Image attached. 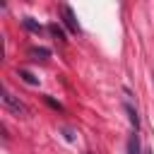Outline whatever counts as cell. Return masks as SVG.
I'll return each instance as SVG.
<instances>
[{
	"instance_id": "4",
	"label": "cell",
	"mask_w": 154,
	"mask_h": 154,
	"mask_svg": "<svg viewBox=\"0 0 154 154\" xmlns=\"http://www.w3.org/2000/svg\"><path fill=\"white\" fill-rule=\"evenodd\" d=\"M125 111H128V116H130V123H132V128L137 130V128H140V118H137V111H135L130 103H125Z\"/></svg>"
},
{
	"instance_id": "6",
	"label": "cell",
	"mask_w": 154,
	"mask_h": 154,
	"mask_svg": "<svg viewBox=\"0 0 154 154\" xmlns=\"http://www.w3.org/2000/svg\"><path fill=\"white\" fill-rule=\"evenodd\" d=\"M19 77H22L26 84H38V77H34L29 70H19Z\"/></svg>"
},
{
	"instance_id": "8",
	"label": "cell",
	"mask_w": 154,
	"mask_h": 154,
	"mask_svg": "<svg viewBox=\"0 0 154 154\" xmlns=\"http://www.w3.org/2000/svg\"><path fill=\"white\" fill-rule=\"evenodd\" d=\"M48 31H51L53 36H58V38H65V34L60 31V26H58V24H51V26H48Z\"/></svg>"
},
{
	"instance_id": "3",
	"label": "cell",
	"mask_w": 154,
	"mask_h": 154,
	"mask_svg": "<svg viewBox=\"0 0 154 154\" xmlns=\"http://www.w3.org/2000/svg\"><path fill=\"white\" fill-rule=\"evenodd\" d=\"M128 154H140V137L137 135H130V140H128Z\"/></svg>"
},
{
	"instance_id": "7",
	"label": "cell",
	"mask_w": 154,
	"mask_h": 154,
	"mask_svg": "<svg viewBox=\"0 0 154 154\" xmlns=\"http://www.w3.org/2000/svg\"><path fill=\"white\" fill-rule=\"evenodd\" d=\"M29 55H34V58L38 60V58H48V55H51V51H48V48H31V51H29Z\"/></svg>"
},
{
	"instance_id": "9",
	"label": "cell",
	"mask_w": 154,
	"mask_h": 154,
	"mask_svg": "<svg viewBox=\"0 0 154 154\" xmlns=\"http://www.w3.org/2000/svg\"><path fill=\"white\" fill-rule=\"evenodd\" d=\"M144 154H152V152H144Z\"/></svg>"
},
{
	"instance_id": "2",
	"label": "cell",
	"mask_w": 154,
	"mask_h": 154,
	"mask_svg": "<svg viewBox=\"0 0 154 154\" xmlns=\"http://www.w3.org/2000/svg\"><path fill=\"white\" fill-rule=\"evenodd\" d=\"M63 22H65V26L72 31V34H79V24H77V19H75V12H72V7L70 5H63Z\"/></svg>"
},
{
	"instance_id": "5",
	"label": "cell",
	"mask_w": 154,
	"mask_h": 154,
	"mask_svg": "<svg viewBox=\"0 0 154 154\" xmlns=\"http://www.w3.org/2000/svg\"><path fill=\"white\" fill-rule=\"evenodd\" d=\"M22 24H24L29 31H41V24H38L36 19H31V17H24V19H22Z\"/></svg>"
},
{
	"instance_id": "1",
	"label": "cell",
	"mask_w": 154,
	"mask_h": 154,
	"mask_svg": "<svg viewBox=\"0 0 154 154\" xmlns=\"http://www.w3.org/2000/svg\"><path fill=\"white\" fill-rule=\"evenodd\" d=\"M2 106H5L7 111H12L14 116H22V118H26V116H29V108H26L17 96H12L7 89H2Z\"/></svg>"
}]
</instances>
